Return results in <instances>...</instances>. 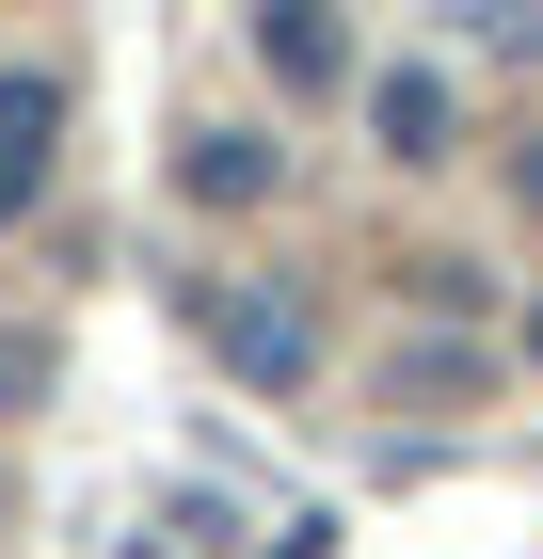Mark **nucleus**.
<instances>
[{
  "mask_svg": "<svg viewBox=\"0 0 543 559\" xmlns=\"http://www.w3.org/2000/svg\"><path fill=\"white\" fill-rule=\"evenodd\" d=\"M368 129H383V160H448V81H432V64H383Z\"/></svg>",
  "mask_w": 543,
  "mask_h": 559,
  "instance_id": "39448f33",
  "label": "nucleus"
},
{
  "mask_svg": "<svg viewBox=\"0 0 543 559\" xmlns=\"http://www.w3.org/2000/svg\"><path fill=\"white\" fill-rule=\"evenodd\" d=\"M48 129H64V96H48L33 64H0V224L33 209V176H48Z\"/></svg>",
  "mask_w": 543,
  "mask_h": 559,
  "instance_id": "20e7f679",
  "label": "nucleus"
},
{
  "mask_svg": "<svg viewBox=\"0 0 543 559\" xmlns=\"http://www.w3.org/2000/svg\"><path fill=\"white\" fill-rule=\"evenodd\" d=\"M256 64H272L288 96H335V81H352V33H335L320 0H272V16H256Z\"/></svg>",
  "mask_w": 543,
  "mask_h": 559,
  "instance_id": "7ed1b4c3",
  "label": "nucleus"
},
{
  "mask_svg": "<svg viewBox=\"0 0 543 559\" xmlns=\"http://www.w3.org/2000/svg\"><path fill=\"white\" fill-rule=\"evenodd\" d=\"M272 129H192L176 144V192H192V209H272Z\"/></svg>",
  "mask_w": 543,
  "mask_h": 559,
  "instance_id": "f03ea898",
  "label": "nucleus"
},
{
  "mask_svg": "<svg viewBox=\"0 0 543 559\" xmlns=\"http://www.w3.org/2000/svg\"><path fill=\"white\" fill-rule=\"evenodd\" d=\"M528 368H543V304H528Z\"/></svg>",
  "mask_w": 543,
  "mask_h": 559,
  "instance_id": "423d86ee",
  "label": "nucleus"
},
{
  "mask_svg": "<svg viewBox=\"0 0 543 559\" xmlns=\"http://www.w3.org/2000/svg\"><path fill=\"white\" fill-rule=\"evenodd\" d=\"M192 336H209L256 400H304V384H320V304L272 288V272H209V288H192Z\"/></svg>",
  "mask_w": 543,
  "mask_h": 559,
  "instance_id": "f257e3e1",
  "label": "nucleus"
}]
</instances>
